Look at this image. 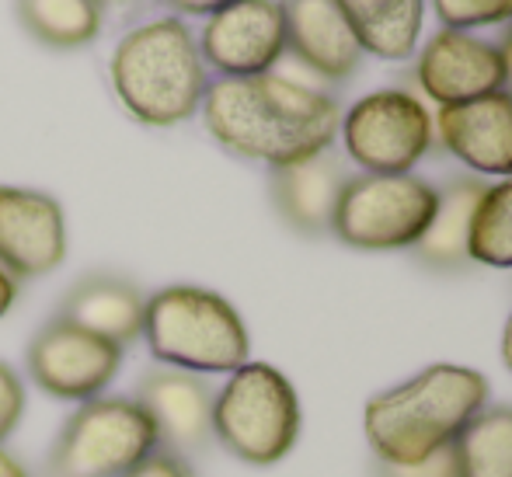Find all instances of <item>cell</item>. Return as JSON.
Returning <instances> with one entry per match:
<instances>
[{"mask_svg":"<svg viewBox=\"0 0 512 477\" xmlns=\"http://www.w3.org/2000/svg\"><path fill=\"white\" fill-rule=\"evenodd\" d=\"M203 122L230 154L290 168L331 150L342 108L331 95L307 91L279 74L220 77L203 95Z\"/></svg>","mask_w":512,"mask_h":477,"instance_id":"1","label":"cell"},{"mask_svg":"<svg viewBox=\"0 0 512 477\" xmlns=\"http://www.w3.org/2000/svg\"><path fill=\"white\" fill-rule=\"evenodd\" d=\"M485 404V373L439 363L366 404V439L377 464H418L443 446L457 443L467 422Z\"/></svg>","mask_w":512,"mask_h":477,"instance_id":"2","label":"cell"},{"mask_svg":"<svg viewBox=\"0 0 512 477\" xmlns=\"http://www.w3.org/2000/svg\"><path fill=\"white\" fill-rule=\"evenodd\" d=\"M108 70L115 95L143 126L192 119L209 88L199 42L182 18H154L122 35Z\"/></svg>","mask_w":512,"mask_h":477,"instance_id":"3","label":"cell"},{"mask_svg":"<svg viewBox=\"0 0 512 477\" xmlns=\"http://www.w3.org/2000/svg\"><path fill=\"white\" fill-rule=\"evenodd\" d=\"M143 338L157 363L185 373H234L251 352L234 303L203 286H164L147 296Z\"/></svg>","mask_w":512,"mask_h":477,"instance_id":"4","label":"cell"},{"mask_svg":"<svg viewBox=\"0 0 512 477\" xmlns=\"http://www.w3.org/2000/svg\"><path fill=\"white\" fill-rule=\"evenodd\" d=\"M213 436L251 467H272L300 439V397L269 363H244L213 397Z\"/></svg>","mask_w":512,"mask_h":477,"instance_id":"5","label":"cell"},{"mask_svg":"<svg viewBox=\"0 0 512 477\" xmlns=\"http://www.w3.org/2000/svg\"><path fill=\"white\" fill-rule=\"evenodd\" d=\"M161 446L154 418L136 397H91L67 418L49 477H126Z\"/></svg>","mask_w":512,"mask_h":477,"instance_id":"6","label":"cell"},{"mask_svg":"<svg viewBox=\"0 0 512 477\" xmlns=\"http://www.w3.org/2000/svg\"><path fill=\"white\" fill-rule=\"evenodd\" d=\"M439 206V189L418 175L349 178L335 206L331 234L349 248L398 251L415 248Z\"/></svg>","mask_w":512,"mask_h":477,"instance_id":"7","label":"cell"},{"mask_svg":"<svg viewBox=\"0 0 512 477\" xmlns=\"http://www.w3.org/2000/svg\"><path fill=\"white\" fill-rule=\"evenodd\" d=\"M345 154L366 175H408L432 147V115L411 91H373L359 98L338 126Z\"/></svg>","mask_w":512,"mask_h":477,"instance_id":"8","label":"cell"},{"mask_svg":"<svg viewBox=\"0 0 512 477\" xmlns=\"http://www.w3.org/2000/svg\"><path fill=\"white\" fill-rule=\"evenodd\" d=\"M35 387L60 401H91L119 377L122 349L77 324L53 317L25 352Z\"/></svg>","mask_w":512,"mask_h":477,"instance_id":"9","label":"cell"},{"mask_svg":"<svg viewBox=\"0 0 512 477\" xmlns=\"http://www.w3.org/2000/svg\"><path fill=\"white\" fill-rule=\"evenodd\" d=\"M203 63L223 77L269 74L286 53V11L279 0H230L199 35Z\"/></svg>","mask_w":512,"mask_h":477,"instance_id":"10","label":"cell"},{"mask_svg":"<svg viewBox=\"0 0 512 477\" xmlns=\"http://www.w3.org/2000/svg\"><path fill=\"white\" fill-rule=\"evenodd\" d=\"M67 258V220L53 195L0 185V269L14 279L53 272Z\"/></svg>","mask_w":512,"mask_h":477,"instance_id":"11","label":"cell"},{"mask_svg":"<svg viewBox=\"0 0 512 477\" xmlns=\"http://www.w3.org/2000/svg\"><path fill=\"white\" fill-rule=\"evenodd\" d=\"M415 81L432 101H439V108H450L506 91V70L492 42L457 28H443L425 42L415 63Z\"/></svg>","mask_w":512,"mask_h":477,"instance_id":"12","label":"cell"},{"mask_svg":"<svg viewBox=\"0 0 512 477\" xmlns=\"http://www.w3.org/2000/svg\"><path fill=\"white\" fill-rule=\"evenodd\" d=\"M432 133L446 150L478 175L512 178V95H495L439 108Z\"/></svg>","mask_w":512,"mask_h":477,"instance_id":"13","label":"cell"},{"mask_svg":"<svg viewBox=\"0 0 512 477\" xmlns=\"http://www.w3.org/2000/svg\"><path fill=\"white\" fill-rule=\"evenodd\" d=\"M213 390L199 373L175 366L143 373L136 401L157 425V436L171 453H196L213 436Z\"/></svg>","mask_w":512,"mask_h":477,"instance_id":"14","label":"cell"},{"mask_svg":"<svg viewBox=\"0 0 512 477\" xmlns=\"http://www.w3.org/2000/svg\"><path fill=\"white\" fill-rule=\"evenodd\" d=\"M286 53L297 56L304 67L338 84L356 74L363 60L356 32L338 7V0H286Z\"/></svg>","mask_w":512,"mask_h":477,"instance_id":"15","label":"cell"},{"mask_svg":"<svg viewBox=\"0 0 512 477\" xmlns=\"http://www.w3.org/2000/svg\"><path fill=\"white\" fill-rule=\"evenodd\" d=\"M349 182L342 161L331 150L290 168H272V199L283 220L300 234H324L335 220V206Z\"/></svg>","mask_w":512,"mask_h":477,"instance_id":"16","label":"cell"},{"mask_svg":"<svg viewBox=\"0 0 512 477\" xmlns=\"http://www.w3.org/2000/svg\"><path fill=\"white\" fill-rule=\"evenodd\" d=\"M143 314H147V300L140 289L122 276L98 272L70 289L56 317L126 349L143 335Z\"/></svg>","mask_w":512,"mask_h":477,"instance_id":"17","label":"cell"},{"mask_svg":"<svg viewBox=\"0 0 512 477\" xmlns=\"http://www.w3.org/2000/svg\"><path fill=\"white\" fill-rule=\"evenodd\" d=\"M488 185L481 178H453L439 189V206L432 216L429 230L422 234V241L415 244L418 262H425L429 269H464L471 262L467 244H471V220L478 209L481 195Z\"/></svg>","mask_w":512,"mask_h":477,"instance_id":"18","label":"cell"},{"mask_svg":"<svg viewBox=\"0 0 512 477\" xmlns=\"http://www.w3.org/2000/svg\"><path fill=\"white\" fill-rule=\"evenodd\" d=\"M363 53L408 60L422 32L425 0H338Z\"/></svg>","mask_w":512,"mask_h":477,"instance_id":"19","label":"cell"},{"mask_svg":"<svg viewBox=\"0 0 512 477\" xmlns=\"http://www.w3.org/2000/svg\"><path fill=\"white\" fill-rule=\"evenodd\" d=\"M457 477H512V404L481 408L453 443Z\"/></svg>","mask_w":512,"mask_h":477,"instance_id":"20","label":"cell"},{"mask_svg":"<svg viewBox=\"0 0 512 477\" xmlns=\"http://www.w3.org/2000/svg\"><path fill=\"white\" fill-rule=\"evenodd\" d=\"M18 18L42 46L77 49L102 32V0H18Z\"/></svg>","mask_w":512,"mask_h":477,"instance_id":"21","label":"cell"},{"mask_svg":"<svg viewBox=\"0 0 512 477\" xmlns=\"http://www.w3.org/2000/svg\"><path fill=\"white\" fill-rule=\"evenodd\" d=\"M467 255L478 265L512 269V178L488 185L471 220Z\"/></svg>","mask_w":512,"mask_h":477,"instance_id":"22","label":"cell"},{"mask_svg":"<svg viewBox=\"0 0 512 477\" xmlns=\"http://www.w3.org/2000/svg\"><path fill=\"white\" fill-rule=\"evenodd\" d=\"M446 28L471 32L481 25H506L512 18V0H432Z\"/></svg>","mask_w":512,"mask_h":477,"instance_id":"23","label":"cell"},{"mask_svg":"<svg viewBox=\"0 0 512 477\" xmlns=\"http://www.w3.org/2000/svg\"><path fill=\"white\" fill-rule=\"evenodd\" d=\"M21 415H25V383L7 363H0V443L18 429Z\"/></svg>","mask_w":512,"mask_h":477,"instance_id":"24","label":"cell"},{"mask_svg":"<svg viewBox=\"0 0 512 477\" xmlns=\"http://www.w3.org/2000/svg\"><path fill=\"white\" fill-rule=\"evenodd\" d=\"M380 477H457V453L453 446H443L418 464H380Z\"/></svg>","mask_w":512,"mask_h":477,"instance_id":"25","label":"cell"},{"mask_svg":"<svg viewBox=\"0 0 512 477\" xmlns=\"http://www.w3.org/2000/svg\"><path fill=\"white\" fill-rule=\"evenodd\" d=\"M126 477H192V471L185 467V460L178 457V453L157 446V450L150 453L147 460H140Z\"/></svg>","mask_w":512,"mask_h":477,"instance_id":"26","label":"cell"},{"mask_svg":"<svg viewBox=\"0 0 512 477\" xmlns=\"http://www.w3.org/2000/svg\"><path fill=\"white\" fill-rule=\"evenodd\" d=\"M161 4H168L171 11H178V14H213V11H220V7H227L230 0H161Z\"/></svg>","mask_w":512,"mask_h":477,"instance_id":"27","label":"cell"},{"mask_svg":"<svg viewBox=\"0 0 512 477\" xmlns=\"http://www.w3.org/2000/svg\"><path fill=\"white\" fill-rule=\"evenodd\" d=\"M14 300H18V279H14L11 272L0 269V317L14 307Z\"/></svg>","mask_w":512,"mask_h":477,"instance_id":"28","label":"cell"},{"mask_svg":"<svg viewBox=\"0 0 512 477\" xmlns=\"http://www.w3.org/2000/svg\"><path fill=\"white\" fill-rule=\"evenodd\" d=\"M499 56H502V70H506V91L512 95V25L506 28V35H502V42L499 46Z\"/></svg>","mask_w":512,"mask_h":477,"instance_id":"29","label":"cell"},{"mask_svg":"<svg viewBox=\"0 0 512 477\" xmlns=\"http://www.w3.org/2000/svg\"><path fill=\"white\" fill-rule=\"evenodd\" d=\"M0 477H28V474H25V467L11 457V453L0 450Z\"/></svg>","mask_w":512,"mask_h":477,"instance_id":"30","label":"cell"},{"mask_svg":"<svg viewBox=\"0 0 512 477\" xmlns=\"http://www.w3.org/2000/svg\"><path fill=\"white\" fill-rule=\"evenodd\" d=\"M502 363L512 370V314H509V321H506V331H502Z\"/></svg>","mask_w":512,"mask_h":477,"instance_id":"31","label":"cell"}]
</instances>
